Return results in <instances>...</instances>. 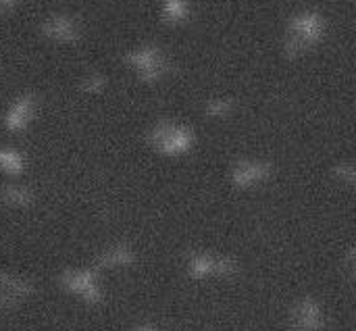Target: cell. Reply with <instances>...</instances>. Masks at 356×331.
Masks as SVG:
<instances>
[{
  "mask_svg": "<svg viewBox=\"0 0 356 331\" xmlns=\"http://www.w3.org/2000/svg\"><path fill=\"white\" fill-rule=\"evenodd\" d=\"M288 323L292 331H323L327 325V315L317 298L302 296L290 307Z\"/></svg>",
  "mask_w": 356,
  "mask_h": 331,
  "instance_id": "cell-2",
  "label": "cell"
},
{
  "mask_svg": "<svg viewBox=\"0 0 356 331\" xmlns=\"http://www.w3.org/2000/svg\"><path fill=\"white\" fill-rule=\"evenodd\" d=\"M188 271L198 282H227L238 273V261L221 252H194Z\"/></svg>",
  "mask_w": 356,
  "mask_h": 331,
  "instance_id": "cell-1",
  "label": "cell"
},
{
  "mask_svg": "<svg viewBox=\"0 0 356 331\" xmlns=\"http://www.w3.org/2000/svg\"><path fill=\"white\" fill-rule=\"evenodd\" d=\"M342 267H344V273L356 284V246H353V248L344 255Z\"/></svg>",
  "mask_w": 356,
  "mask_h": 331,
  "instance_id": "cell-3",
  "label": "cell"
}]
</instances>
